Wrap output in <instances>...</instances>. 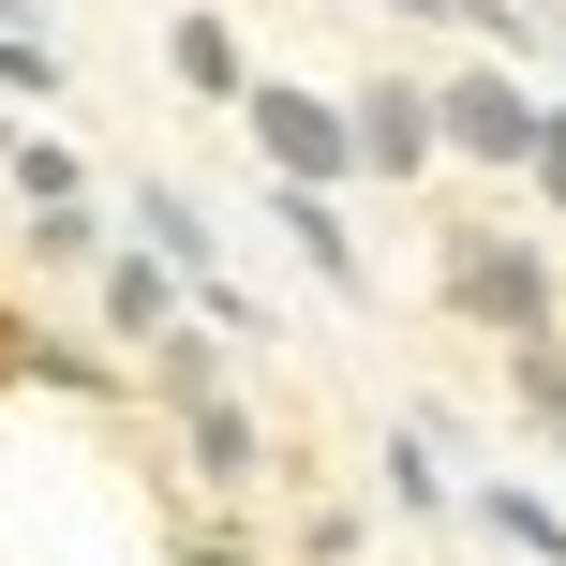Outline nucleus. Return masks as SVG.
<instances>
[{"instance_id": "1", "label": "nucleus", "mask_w": 566, "mask_h": 566, "mask_svg": "<svg viewBox=\"0 0 566 566\" xmlns=\"http://www.w3.org/2000/svg\"><path fill=\"white\" fill-rule=\"evenodd\" d=\"M448 298L478 313L492 343H537L552 328V269L522 254V239H492V224H448Z\"/></svg>"}, {"instance_id": "2", "label": "nucleus", "mask_w": 566, "mask_h": 566, "mask_svg": "<svg viewBox=\"0 0 566 566\" xmlns=\"http://www.w3.org/2000/svg\"><path fill=\"white\" fill-rule=\"evenodd\" d=\"M239 119H254V149H269V179H313V195H343L358 179V135H343V105L328 90H239Z\"/></svg>"}, {"instance_id": "3", "label": "nucleus", "mask_w": 566, "mask_h": 566, "mask_svg": "<svg viewBox=\"0 0 566 566\" xmlns=\"http://www.w3.org/2000/svg\"><path fill=\"white\" fill-rule=\"evenodd\" d=\"M432 149L522 165V149H537V90H522V75H448V90H432Z\"/></svg>"}, {"instance_id": "4", "label": "nucleus", "mask_w": 566, "mask_h": 566, "mask_svg": "<svg viewBox=\"0 0 566 566\" xmlns=\"http://www.w3.org/2000/svg\"><path fill=\"white\" fill-rule=\"evenodd\" d=\"M135 224H149V254H165L179 283H195V298L224 313L239 343H254V298H239V283H224V254H209V209H195V195H165V179H149V195H135Z\"/></svg>"}, {"instance_id": "5", "label": "nucleus", "mask_w": 566, "mask_h": 566, "mask_svg": "<svg viewBox=\"0 0 566 566\" xmlns=\"http://www.w3.org/2000/svg\"><path fill=\"white\" fill-rule=\"evenodd\" d=\"M343 135H358V165H373V179H418V165H432V90L373 75L358 105H343Z\"/></svg>"}, {"instance_id": "6", "label": "nucleus", "mask_w": 566, "mask_h": 566, "mask_svg": "<svg viewBox=\"0 0 566 566\" xmlns=\"http://www.w3.org/2000/svg\"><path fill=\"white\" fill-rule=\"evenodd\" d=\"M269 224L298 239V269H313V283H343V298L373 283V269H358V224H343V195H313V179H283V195H269Z\"/></svg>"}, {"instance_id": "7", "label": "nucleus", "mask_w": 566, "mask_h": 566, "mask_svg": "<svg viewBox=\"0 0 566 566\" xmlns=\"http://www.w3.org/2000/svg\"><path fill=\"white\" fill-rule=\"evenodd\" d=\"M105 328L119 343H165L179 328V269L165 254H105Z\"/></svg>"}, {"instance_id": "8", "label": "nucleus", "mask_w": 566, "mask_h": 566, "mask_svg": "<svg viewBox=\"0 0 566 566\" xmlns=\"http://www.w3.org/2000/svg\"><path fill=\"white\" fill-rule=\"evenodd\" d=\"M165 60H179V90H209V105H239V90H254V60H239V30H224V15H179V30H165Z\"/></svg>"}, {"instance_id": "9", "label": "nucleus", "mask_w": 566, "mask_h": 566, "mask_svg": "<svg viewBox=\"0 0 566 566\" xmlns=\"http://www.w3.org/2000/svg\"><path fill=\"white\" fill-rule=\"evenodd\" d=\"M195 462H209V478H224V492H239V478H269V448H254V418H239L224 388H195Z\"/></svg>"}, {"instance_id": "10", "label": "nucleus", "mask_w": 566, "mask_h": 566, "mask_svg": "<svg viewBox=\"0 0 566 566\" xmlns=\"http://www.w3.org/2000/svg\"><path fill=\"white\" fill-rule=\"evenodd\" d=\"M478 522H492V537H507V552H537V566H566V522L537 507V492H507V478H492V492H478Z\"/></svg>"}, {"instance_id": "11", "label": "nucleus", "mask_w": 566, "mask_h": 566, "mask_svg": "<svg viewBox=\"0 0 566 566\" xmlns=\"http://www.w3.org/2000/svg\"><path fill=\"white\" fill-rule=\"evenodd\" d=\"M0 90H30V105H45V90H60V60H45V45H30V30H15V15H0Z\"/></svg>"}, {"instance_id": "12", "label": "nucleus", "mask_w": 566, "mask_h": 566, "mask_svg": "<svg viewBox=\"0 0 566 566\" xmlns=\"http://www.w3.org/2000/svg\"><path fill=\"white\" fill-rule=\"evenodd\" d=\"M522 179H537V195L566 209V105H537V149H522Z\"/></svg>"}, {"instance_id": "13", "label": "nucleus", "mask_w": 566, "mask_h": 566, "mask_svg": "<svg viewBox=\"0 0 566 566\" xmlns=\"http://www.w3.org/2000/svg\"><path fill=\"white\" fill-rule=\"evenodd\" d=\"M388 15H448V0H388Z\"/></svg>"}, {"instance_id": "14", "label": "nucleus", "mask_w": 566, "mask_h": 566, "mask_svg": "<svg viewBox=\"0 0 566 566\" xmlns=\"http://www.w3.org/2000/svg\"><path fill=\"white\" fill-rule=\"evenodd\" d=\"M0 15H15V0H0Z\"/></svg>"}]
</instances>
